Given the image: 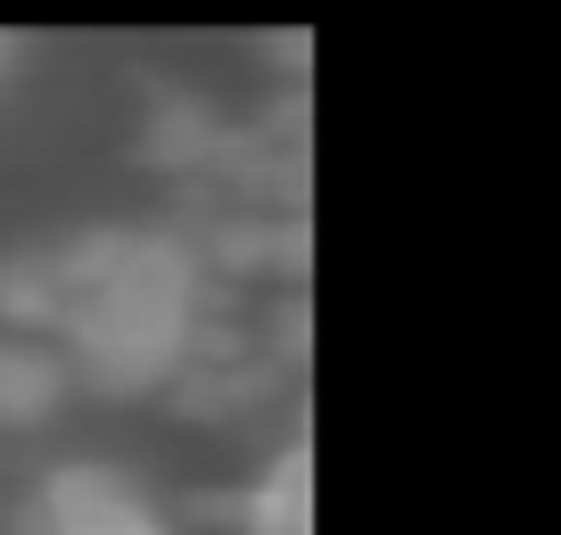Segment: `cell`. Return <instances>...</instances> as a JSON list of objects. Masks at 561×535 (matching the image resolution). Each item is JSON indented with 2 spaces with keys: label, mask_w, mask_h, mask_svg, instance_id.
I'll use <instances>...</instances> for the list:
<instances>
[{
  "label": "cell",
  "mask_w": 561,
  "mask_h": 535,
  "mask_svg": "<svg viewBox=\"0 0 561 535\" xmlns=\"http://www.w3.org/2000/svg\"><path fill=\"white\" fill-rule=\"evenodd\" d=\"M58 264V354L100 404L174 396L215 322V272L174 223H91L50 240Z\"/></svg>",
  "instance_id": "6da1fadb"
},
{
  "label": "cell",
  "mask_w": 561,
  "mask_h": 535,
  "mask_svg": "<svg viewBox=\"0 0 561 535\" xmlns=\"http://www.w3.org/2000/svg\"><path fill=\"white\" fill-rule=\"evenodd\" d=\"M42 535H182L174 511H165L149 486L133 478L124 462H58L34 495Z\"/></svg>",
  "instance_id": "7a4b0ae2"
},
{
  "label": "cell",
  "mask_w": 561,
  "mask_h": 535,
  "mask_svg": "<svg viewBox=\"0 0 561 535\" xmlns=\"http://www.w3.org/2000/svg\"><path fill=\"white\" fill-rule=\"evenodd\" d=\"M83 396L50 338H0V429H50Z\"/></svg>",
  "instance_id": "3957f363"
},
{
  "label": "cell",
  "mask_w": 561,
  "mask_h": 535,
  "mask_svg": "<svg viewBox=\"0 0 561 535\" xmlns=\"http://www.w3.org/2000/svg\"><path fill=\"white\" fill-rule=\"evenodd\" d=\"M0 67H9V34H0Z\"/></svg>",
  "instance_id": "277c9868"
}]
</instances>
